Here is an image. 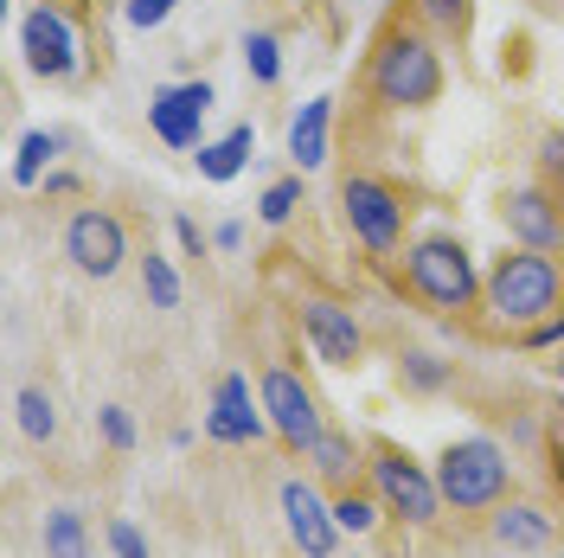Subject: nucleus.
<instances>
[{
  "label": "nucleus",
  "instance_id": "9",
  "mask_svg": "<svg viewBox=\"0 0 564 558\" xmlns=\"http://www.w3.org/2000/svg\"><path fill=\"white\" fill-rule=\"evenodd\" d=\"M257 391H263V411H270V430H276L289 450H315V437L327 430L321 423V405H315V391L295 379L289 366H263V379H257Z\"/></svg>",
  "mask_w": 564,
  "mask_h": 558
},
{
  "label": "nucleus",
  "instance_id": "20",
  "mask_svg": "<svg viewBox=\"0 0 564 558\" xmlns=\"http://www.w3.org/2000/svg\"><path fill=\"white\" fill-rule=\"evenodd\" d=\"M58 148H65V136H58V129H26V136H20V148H13V186H39V180H45V168L58 161Z\"/></svg>",
  "mask_w": 564,
  "mask_h": 558
},
{
  "label": "nucleus",
  "instance_id": "28",
  "mask_svg": "<svg viewBox=\"0 0 564 558\" xmlns=\"http://www.w3.org/2000/svg\"><path fill=\"white\" fill-rule=\"evenodd\" d=\"M443 379H449V366H443L436 353H404V385H417V391H436Z\"/></svg>",
  "mask_w": 564,
  "mask_h": 558
},
{
  "label": "nucleus",
  "instance_id": "3",
  "mask_svg": "<svg viewBox=\"0 0 564 558\" xmlns=\"http://www.w3.org/2000/svg\"><path fill=\"white\" fill-rule=\"evenodd\" d=\"M436 489H443V507H456V514H494L507 501V450L488 437L449 443L436 455Z\"/></svg>",
  "mask_w": 564,
  "mask_h": 558
},
{
  "label": "nucleus",
  "instance_id": "34",
  "mask_svg": "<svg viewBox=\"0 0 564 558\" xmlns=\"http://www.w3.org/2000/svg\"><path fill=\"white\" fill-rule=\"evenodd\" d=\"M527 341H532V347H552V341H564V314H558V321H539Z\"/></svg>",
  "mask_w": 564,
  "mask_h": 558
},
{
  "label": "nucleus",
  "instance_id": "12",
  "mask_svg": "<svg viewBox=\"0 0 564 558\" xmlns=\"http://www.w3.org/2000/svg\"><path fill=\"white\" fill-rule=\"evenodd\" d=\"M218 104L206 77H186V84H154L148 97V129L167 141V148H199V129H206V109Z\"/></svg>",
  "mask_w": 564,
  "mask_h": 558
},
{
  "label": "nucleus",
  "instance_id": "2",
  "mask_svg": "<svg viewBox=\"0 0 564 558\" xmlns=\"http://www.w3.org/2000/svg\"><path fill=\"white\" fill-rule=\"evenodd\" d=\"M366 84L386 109H430L443 97V58L423 33H386V45L372 52Z\"/></svg>",
  "mask_w": 564,
  "mask_h": 558
},
{
  "label": "nucleus",
  "instance_id": "23",
  "mask_svg": "<svg viewBox=\"0 0 564 558\" xmlns=\"http://www.w3.org/2000/svg\"><path fill=\"white\" fill-rule=\"evenodd\" d=\"M238 52H245V71L257 77V84H276L282 77V39L276 33H245Z\"/></svg>",
  "mask_w": 564,
  "mask_h": 558
},
{
  "label": "nucleus",
  "instance_id": "18",
  "mask_svg": "<svg viewBox=\"0 0 564 558\" xmlns=\"http://www.w3.org/2000/svg\"><path fill=\"white\" fill-rule=\"evenodd\" d=\"M39 546H45V558H97V546H90V526H84V514H77V507H52V514H45V526H39Z\"/></svg>",
  "mask_w": 564,
  "mask_h": 558
},
{
  "label": "nucleus",
  "instance_id": "11",
  "mask_svg": "<svg viewBox=\"0 0 564 558\" xmlns=\"http://www.w3.org/2000/svg\"><path fill=\"white\" fill-rule=\"evenodd\" d=\"M206 437L212 443H263V437H276L270 430V411H263V391H250L245 373H225V379L212 385V405H206Z\"/></svg>",
  "mask_w": 564,
  "mask_h": 558
},
{
  "label": "nucleus",
  "instance_id": "1",
  "mask_svg": "<svg viewBox=\"0 0 564 558\" xmlns=\"http://www.w3.org/2000/svg\"><path fill=\"white\" fill-rule=\"evenodd\" d=\"M481 302H488L494 321H507V328H539V321H552L564 302V270L558 257H545V250H513V257H500L481 282Z\"/></svg>",
  "mask_w": 564,
  "mask_h": 558
},
{
  "label": "nucleus",
  "instance_id": "27",
  "mask_svg": "<svg viewBox=\"0 0 564 558\" xmlns=\"http://www.w3.org/2000/svg\"><path fill=\"white\" fill-rule=\"evenodd\" d=\"M468 7H475V0H417V13L436 33H462V26H468Z\"/></svg>",
  "mask_w": 564,
  "mask_h": 558
},
{
  "label": "nucleus",
  "instance_id": "16",
  "mask_svg": "<svg viewBox=\"0 0 564 558\" xmlns=\"http://www.w3.org/2000/svg\"><path fill=\"white\" fill-rule=\"evenodd\" d=\"M327 136H334V97H308L302 116L289 122V161L302 174H315L321 161H327Z\"/></svg>",
  "mask_w": 564,
  "mask_h": 558
},
{
  "label": "nucleus",
  "instance_id": "25",
  "mask_svg": "<svg viewBox=\"0 0 564 558\" xmlns=\"http://www.w3.org/2000/svg\"><path fill=\"white\" fill-rule=\"evenodd\" d=\"M295 206H302V174L270 180V186H263V200H257V218H263V225H289Z\"/></svg>",
  "mask_w": 564,
  "mask_h": 558
},
{
  "label": "nucleus",
  "instance_id": "24",
  "mask_svg": "<svg viewBox=\"0 0 564 558\" xmlns=\"http://www.w3.org/2000/svg\"><path fill=\"white\" fill-rule=\"evenodd\" d=\"M379 514H386V501H379V494L347 489L340 501H334V521H340V533H372V526H379Z\"/></svg>",
  "mask_w": 564,
  "mask_h": 558
},
{
  "label": "nucleus",
  "instance_id": "21",
  "mask_svg": "<svg viewBox=\"0 0 564 558\" xmlns=\"http://www.w3.org/2000/svg\"><path fill=\"white\" fill-rule=\"evenodd\" d=\"M13 418H20V430H26L33 443H52V437H58V405H52L39 385H20V391H13Z\"/></svg>",
  "mask_w": 564,
  "mask_h": 558
},
{
  "label": "nucleus",
  "instance_id": "22",
  "mask_svg": "<svg viewBox=\"0 0 564 558\" xmlns=\"http://www.w3.org/2000/svg\"><path fill=\"white\" fill-rule=\"evenodd\" d=\"M141 289H148V302H154V309H180V270L161 257V250H148V257H141Z\"/></svg>",
  "mask_w": 564,
  "mask_h": 558
},
{
  "label": "nucleus",
  "instance_id": "35",
  "mask_svg": "<svg viewBox=\"0 0 564 558\" xmlns=\"http://www.w3.org/2000/svg\"><path fill=\"white\" fill-rule=\"evenodd\" d=\"M558 558H564V552H558Z\"/></svg>",
  "mask_w": 564,
  "mask_h": 558
},
{
  "label": "nucleus",
  "instance_id": "19",
  "mask_svg": "<svg viewBox=\"0 0 564 558\" xmlns=\"http://www.w3.org/2000/svg\"><path fill=\"white\" fill-rule=\"evenodd\" d=\"M308 462H315V475H321V482H352V475L366 469V462H359V443H352L347 430H334V423H327V430L315 437Z\"/></svg>",
  "mask_w": 564,
  "mask_h": 558
},
{
  "label": "nucleus",
  "instance_id": "4",
  "mask_svg": "<svg viewBox=\"0 0 564 558\" xmlns=\"http://www.w3.org/2000/svg\"><path fill=\"white\" fill-rule=\"evenodd\" d=\"M404 277L430 309H468L481 296V277H475V257L456 245V238H417L404 250Z\"/></svg>",
  "mask_w": 564,
  "mask_h": 558
},
{
  "label": "nucleus",
  "instance_id": "5",
  "mask_svg": "<svg viewBox=\"0 0 564 558\" xmlns=\"http://www.w3.org/2000/svg\"><path fill=\"white\" fill-rule=\"evenodd\" d=\"M20 52H26V71L45 77V84H65L84 71V39L70 26L65 7H52V0H39L33 13L20 20Z\"/></svg>",
  "mask_w": 564,
  "mask_h": 558
},
{
  "label": "nucleus",
  "instance_id": "6",
  "mask_svg": "<svg viewBox=\"0 0 564 558\" xmlns=\"http://www.w3.org/2000/svg\"><path fill=\"white\" fill-rule=\"evenodd\" d=\"M372 494L386 501V514H404L411 526H430L443 514V489H436V469L411 462L404 450H379L372 462Z\"/></svg>",
  "mask_w": 564,
  "mask_h": 558
},
{
  "label": "nucleus",
  "instance_id": "26",
  "mask_svg": "<svg viewBox=\"0 0 564 558\" xmlns=\"http://www.w3.org/2000/svg\"><path fill=\"white\" fill-rule=\"evenodd\" d=\"M180 0H122V20L135 26V33H154V26H167L174 20Z\"/></svg>",
  "mask_w": 564,
  "mask_h": 558
},
{
  "label": "nucleus",
  "instance_id": "33",
  "mask_svg": "<svg viewBox=\"0 0 564 558\" xmlns=\"http://www.w3.org/2000/svg\"><path fill=\"white\" fill-rule=\"evenodd\" d=\"M212 245H218V250H238V245H245V225H238V218H225V225L212 232Z\"/></svg>",
  "mask_w": 564,
  "mask_h": 558
},
{
  "label": "nucleus",
  "instance_id": "10",
  "mask_svg": "<svg viewBox=\"0 0 564 558\" xmlns=\"http://www.w3.org/2000/svg\"><path fill=\"white\" fill-rule=\"evenodd\" d=\"M295 314H302V334H308V347H315L321 366H359V360H366V328H359V314H352L347 302H334V296H302Z\"/></svg>",
  "mask_w": 564,
  "mask_h": 558
},
{
  "label": "nucleus",
  "instance_id": "31",
  "mask_svg": "<svg viewBox=\"0 0 564 558\" xmlns=\"http://www.w3.org/2000/svg\"><path fill=\"white\" fill-rule=\"evenodd\" d=\"M539 161H545V174L564 180V129H545L539 136Z\"/></svg>",
  "mask_w": 564,
  "mask_h": 558
},
{
  "label": "nucleus",
  "instance_id": "14",
  "mask_svg": "<svg viewBox=\"0 0 564 558\" xmlns=\"http://www.w3.org/2000/svg\"><path fill=\"white\" fill-rule=\"evenodd\" d=\"M500 218H507V232H513L527 250H545V257H558V250H564V212H558L552 193L520 186V193H507V200H500Z\"/></svg>",
  "mask_w": 564,
  "mask_h": 558
},
{
  "label": "nucleus",
  "instance_id": "32",
  "mask_svg": "<svg viewBox=\"0 0 564 558\" xmlns=\"http://www.w3.org/2000/svg\"><path fill=\"white\" fill-rule=\"evenodd\" d=\"M174 238H180V250H193V257H206V238H199V225H193L186 212L174 218Z\"/></svg>",
  "mask_w": 564,
  "mask_h": 558
},
{
  "label": "nucleus",
  "instance_id": "13",
  "mask_svg": "<svg viewBox=\"0 0 564 558\" xmlns=\"http://www.w3.org/2000/svg\"><path fill=\"white\" fill-rule=\"evenodd\" d=\"M276 507H282L289 539L302 546V558H334V546H340V521H334V501H321L315 482L289 475V482L276 489Z\"/></svg>",
  "mask_w": 564,
  "mask_h": 558
},
{
  "label": "nucleus",
  "instance_id": "15",
  "mask_svg": "<svg viewBox=\"0 0 564 558\" xmlns=\"http://www.w3.org/2000/svg\"><path fill=\"white\" fill-rule=\"evenodd\" d=\"M488 533H494V546H507V552H545L552 546V514L532 507V501H500L488 514Z\"/></svg>",
  "mask_w": 564,
  "mask_h": 558
},
{
  "label": "nucleus",
  "instance_id": "7",
  "mask_svg": "<svg viewBox=\"0 0 564 558\" xmlns=\"http://www.w3.org/2000/svg\"><path fill=\"white\" fill-rule=\"evenodd\" d=\"M340 212H347L352 238L372 250V257H391V250L404 245V206H398V193H391L386 180L352 174L340 186Z\"/></svg>",
  "mask_w": 564,
  "mask_h": 558
},
{
  "label": "nucleus",
  "instance_id": "30",
  "mask_svg": "<svg viewBox=\"0 0 564 558\" xmlns=\"http://www.w3.org/2000/svg\"><path fill=\"white\" fill-rule=\"evenodd\" d=\"M109 558H148V539L135 521H109Z\"/></svg>",
  "mask_w": 564,
  "mask_h": 558
},
{
  "label": "nucleus",
  "instance_id": "8",
  "mask_svg": "<svg viewBox=\"0 0 564 558\" xmlns=\"http://www.w3.org/2000/svg\"><path fill=\"white\" fill-rule=\"evenodd\" d=\"M65 257L84 270V277L109 282L122 264H129V232H122V218L104 206H77L65 218Z\"/></svg>",
  "mask_w": 564,
  "mask_h": 558
},
{
  "label": "nucleus",
  "instance_id": "17",
  "mask_svg": "<svg viewBox=\"0 0 564 558\" xmlns=\"http://www.w3.org/2000/svg\"><path fill=\"white\" fill-rule=\"evenodd\" d=\"M250 154H257V129L250 122H238V129H225L218 141H199V180H212V186H225V180H238L250 168Z\"/></svg>",
  "mask_w": 564,
  "mask_h": 558
},
{
  "label": "nucleus",
  "instance_id": "29",
  "mask_svg": "<svg viewBox=\"0 0 564 558\" xmlns=\"http://www.w3.org/2000/svg\"><path fill=\"white\" fill-rule=\"evenodd\" d=\"M97 423H104V443H109V450H135V418H129L122 405H104V411H97Z\"/></svg>",
  "mask_w": 564,
  "mask_h": 558
}]
</instances>
